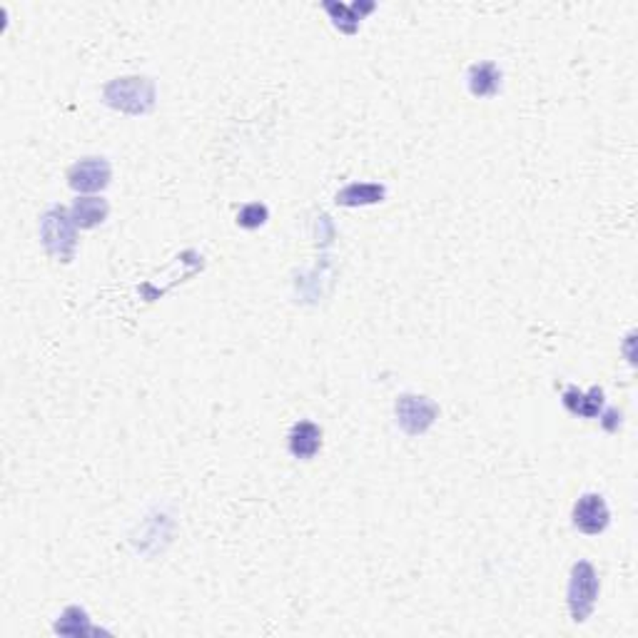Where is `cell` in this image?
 Listing matches in <instances>:
<instances>
[{
	"label": "cell",
	"mask_w": 638,
	"mask_h": 638,
	"mask_svg": "<svg viewBox=\"0 0 638 638\" xmlns=\"http://www.w3.org/2000/svg\"><path fill=\"white\" fill-rule=\"evenodd\" d=\"M78 227L65 207H50L40 220V240L55 262H70L78 247Z\"/></svg>",
	"instance_id": "6da1fadb"
},
{
	"label": "cell",
	"mask_w": 638,
	"mask_h": 638,
	"mask_svg": "<svg viewBox=\"0 0 638 638\" xmlns=\"http://www.w3.org/2000/svg\"><path fill=\"white\" fill-rule=\"evenodd\" d=\"M105 103L130 115H145L155 105V83L150 78H117L105 85Z\"/></svg>",
	"instance_id": "7a4b0ae2"
},
{
	"label": "cell",
	"mask_w": 638,
	"mask_h": 638,
	"mask_svg": "<svg viewBox=\"0 0 638 638\" xmlns=\"http://www.w3.org/2000/svg\"><path fill=\"white\" fill-rule=\"evenodd\" d=\"M599 599V573L591 566L589 561L573 563L569 579V611L571 619L576 623H583L589 619L591 611Z\"/></svg>",
	"instance_id": "3957f363"
},
{
	"label": "cell",
	"mask_w": 638,
	"mask_h": 638,
	"mask_svg": "<svg viewBox=\"0 0 638 638\" xmlns=\"http://www.w3.org/2000/svg\"><path fill=\"white\" fill-rule=\"evenodd\" d=\"M439 416V406L426 397H416V394H404L397 402V422L404 429L406 434H424L429 426L434 424V419Z\"/></svg>",
	"instance_id": "277c9868"
},
{
	"label": "cell",
	"mask_w": 638,
	"mask_h": 638,
	"mask_svg": "<svg viewBox=\"0 0 638 638\" xmlns=\"http://www.w3.org/2000/svg\"><path fill=\"white\" fill-rule=\"evenodd\" d=\"M113 170L105 157H85L68 170V184L75 193H100L110 184Z\"/></svg>",
	"instance_id": "5b68a950"
},
{
	"label": "cell",
	"mask_w": 638,
	"mask_h": 638,
	"mask_svg": "<svg viewBox=\"0 0 638 638\" xmlns=\"http://www.w3.org/2000/svg\"><path fill=\"white\" fill-rule=\"evenodd\" d=\"M611 512L601 493H583L573 506V526L586 536H599L609 529Z\"/></svg>",
	"instance_id": "8992f818"
},
{
	"label": "cell",
	"mask_w": 638,
	"mask_h": 638,
	"mask_svg": "<svg viewBox=\"0 0 638 638\" xmlns=\"http://www.w3.org/2000/svg\"><path fill=\"white\" fill-rule=\"evenodd\" d=\"M322 446V429L314 422H297L290 432V452L294 459H312Z\"/></svg>",
	"instance_id": "52a82bcc"
},
{
	"label": "cell",
	"mask_w": 638,
	"mask_h": 638,
	"mask_svg": "<svg viewBox=\"0 0 638 638\" xmlns=\"http://www.w3.org/2000/svg\"><path fill=\"white\" fill-rule=\"evenodd\" d=\"M110 207L103 197H78L70 207V217L80 230H93L97 224L105 223Z\"/></svg>",
	"instance_id": "ba28073f"
},
{
	"label": "cell",
	"mask_w": 638,
	"mask_h": 638,
	"mask_svg": "<svg viewBox=\"0 0 638 638\" xmlns=\"http://www.w3.org/2000/svg\"><path fill=\"white\" fill-rule=\"evenodd\" d=\"M502 87V70L493 63H476L469 68V93L474 97H492Z\"/></svg>",
	"instance_id": "9c48e42d"
},
{
	"label": "cell",
	"mask_w": 638,
	"mask_h": 638,
	"mask_svg": "<svg viewBox=\"0 0 638 638\" xmlns=\"http://www.w3.org/2000/svg\"><path fill=\"white\" fill-rule=\"evenodd\" d=\"M387 197V187L377 183H352L344 190H339L334 203L344 207H359V204H377Z\"/></svg>",
	"instance_id": "30bf717a"
},
{
	"label": "cell",
	"mask_w": 638,
	"mask_h": 638,
	"mask_svg": "<svg viewBox=\"0 0 638 638\" xmlns=\"http://www.w3.org/2000/svg\"><path fill=\"white\" fill-rule=\"evenodd\" d=\"M563 404H566V409H569L571 414L593 419V416H599L601 404H603V392H601L599 387H593L589 394H583V392H579L576 387H571L563 392Z\"/></svg>",
	"instance_id": "8fae6325"
},
{
	"label": "cell",
	"mask_w": 638,
	"mask_h": 638,
	"mask_svg": "<svg viewBox=\"0 0 638 638\" xmlns=\"http://www.w3.org/2000/svg\"><path fill=\"white\" fill-rule=\"evenodd\" d=\"M55 631L58 633H68V636H83L90 631V621H87V613L78 606H70V609L63 611V616L55 623Z\"/></svg>",
	"instance_id": "7c38bea8"
},
{
	"label": "cell",
	"mask_w": 638,
	"mask_h": 638,
	"mask_svg": "<svg viewBox=\"0 0 638 638\" xmlns=\"http://www.w3.org/2000/svg\"><path fill=\"white\" fill-rule=\"evenodd\" d=\"M267 217H270V213H267L264 204L250 203L244 204L240 210V214H237V224L244 227V230H257V227H262V224L267 223Z\"/></svg>",
	"instance_id": "4fadbf2b"
}]
</instances>
